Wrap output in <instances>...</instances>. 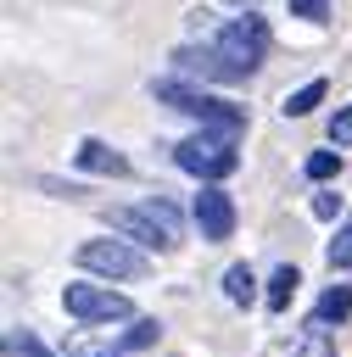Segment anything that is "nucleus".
<instances>
[{
    "label": "nucleus",
    "mask_w": 352,
    "mask_h": 357,
    "mask_svg": "<svg viewBox=\"0 0 352 357\" xmlns=\"http://www.w3.org/2000/svg\"><path fill=\"white\" fill-rule=\"evenodd\" d=\"M151 95H156V100H168L173 112L196 117V123H201V134H223V139H235V134L246 128V112H240L235 100H218V95H207V89H196V84H184V78H156V84H151Z\"/></svg>",
    "instance_id": "obj_1"
},
{
    "label": "nucleus",
    "mask_w": 352,
    "mask_h": 357,
    "mask_svg": "<svg viewBox=\"0 0 352 357\" xmlns=\"http://www.w3.org/2000/svg\"><path fill=\"white\" fill-rule=\"evenodd\" d=\"M173 162H179L184 173H196V178H229V173L240 167V151H235V139H223V134H196V139H179V145H173Z\"/></svg>",
    "instance_id": "obj_2"
},
{
    "label": "nucleus",
    "mask_w": 352,
    "mask_h": 357,
    "mask_svg": "<svg viewBox=\"0 0 352 357\" xmlns=\"http://www.w3.org/2000/svg\"><path fill=\"white\" fill-rule=\"evenodd\" d=\"M78 268H89V273H101V279H145V273H151L145 251H134V245H123V240H84V245H78Z\"/></svg>",
    "instance_id": "obj_3"
},
{
    "label": "nucleus",
    "mask_w": 352,
    "mask_h": 357,
    "mask_svg": "<svg viewBox=\"0 0 352 357\" xmlns=\"http://www.w3.org/2000/svg\"><path fill=\"white\" fill-rule=\"evenodd\" d=\"M218 50H223V61H235L240 73H251V67L268 56V22H263L257 11H240V17L218 33Z\"/></svg>",
    "instance_id": "obj_4"
},
{
    "label": "nucleus",
    "mask_w": 352,
    "mask_h": 357,
    "mask_svg": "<svg viewBox=\"0 0 352 357\" xmlns=\"http://www.w3.org/2000/svg\"><path fill=\"white\" fill-rule=\"evenodd\" d=\"M61 307H67L78 324H129V318H134L129 296H117V290H95V284H67Z\"/></svg>",
    "instance_id": "obj_5"
},
{
    "label": "nucleus",
    "mask_w": 352,
    "mask_h": 357,
    "mask_svg": "<svg viewBox=\"0 0 352 357\" xmlns=\"http://www.w3.org/2000/svg\"><path fill=\"white\" fill-rule=\"evenodd\" d=\"M106 223H112V229H123V234H129L134 245H145V251H173V245H179V240H173V234H168L145 206H112V212H106Z\"/></svg>",
    "instance_id": "obj_6"
},
{
    "label": "nucleus",
    "mask_w": 352,
    "mask_h": 357,
    "mask_svg": "<svg viewBox=\"0 0 352 357\" xmlns=\"http://www.w3.org/2000/svg\"><path fill=\"white\" fill-rule=\"evenodd\" d=\"M196 229L207 234V240H229L235 234V201L223 195V190H196Z\"/></svg>",
    "instance_id": "obj_7"
},
{
    "label": "nucleus",
    "mask_w": 352,
    "mask_h": 357,
    "mask_svg": "<svg viewBox=\"0 0 352 357\" xmlns=\"http://www.w3.org/2000/svg\"><path fill=\"white\" fill-rule=\"evenodd\" d=\"M173 61L184 67V73H201V78H218V84H235V78H246L235 61H223V50L212 45V50H173Z\"/></svg>",
    "instance_id": "obj_8"
},
{
    "label": "nucleus",
    "mask_w": 352,
    "mask_h": 357,
    "mask_svg": "<svg viewBox=\"0 0 352 357\" xmlns=\"http://www.w3.org/2000/svg\"><path fill=\"white\" fill-rule=\"evenodd\" d=\"M78 167H84V173H106V178H123V173H129L123 151H112V145H101V139H84V145H78Z\"/></svg>",
    "instance_id": "obj_9"
},
{
    "label": "nucleus",
    "mask_w": 352,
    "mask_h": 357,
    "mask_svg": "<svg viewBox=\"0 0 352 357\" xmlns=\"http://www.w3.org/2000/svg\"><path fill=\"white\" fill-rule=\"evenodd\" d=\"M346 318H352V290L346 284H330L318 296V307H313V329H330V324H346Z\"/></svg>",
    "instance_id": "obj_10"
},
{
    "label": "nucleus",
    "mask_w": 352,
    "mask_h": 357,
    "mask_svg": "<svg viewBox=\"0 0 352 357\" xmlns=\"http://www.w3.org/2000/svg\"><path fill=\"white\" fill-rule=\"evenodd\" d=\"M296 284H302V273H296L291 262H285V268H274V273H268V307H274V312H285V307H291V296H296Z\"/></svg>",
    "instance_id": "obj_11"
},
{
    "label": "nucleus",
    "mask_w": 352,
    "mask_h": 357,
    "mask_svg": "<svg viewBox=\"0 0 352 357\" xmlns=\"http://www.w3.org/2000/svg\"><path fill=\"white\" fill-rule=\"evenodd\" d=\"M223 296H229V301H251V296H257V273H251L246 262H235V268L223 273Z\"/></svg>",
    "instance_id": "obj_12"
},
{
    "label": "nucleus",
    "mask_w": 352,
    "mask_h": 357,
    "mask_svg": "<svg viewBox=\"0 0 352 357\" xmlns=\"http://www.w3.org/2000/svg\"><path fill=\"white\" fill-rule=\"evenodd\" d=\"M318 100H324V84L313 78V84H302L296 95H285V117H307V112H313Z\"/></svg>",
    "instance_id": "obj_13"
},
{
    "label": "nucleus",
    "mask_w": 352,
    "mask_h": 357,
    "mask_svg": "<svg viewBox=\"0 0 352 357\" xmlns=\"http://www.w3.org/2000/svg\"><path fill=\"white\" fill-rule=\"evenodd\" d=\"M156 335H162V324H151V318H140V324H129L123 329V351H145V346H156Z\"/></svg>",
    "instance_id": "obj_14"
},
{
    "label": "nucleus",
    "mask_w": 352,
    "mask_h": 357,
    "mask_svg": "<svg viewBox=\"0 0 352 357\" xmlns=\"http://www.w3.org/2000/svg\"><path fill=\"white\" fill-rule=\"evenodd\" d=\"M335 173H341V156H335V151H313V156H307V178L324 184V178H335Z\"/></svg>",
    "instance_id": "obj_15"
},
{
    "label": "nucleus",
    "mask_w": 352,
    "mask_h": 357,
    "mask_svg": "<svg viewBox=\"0 0 352 357\" xmlns=\"http://www.w3.org/2000/svg\"><path fill=\"white\" fill-rule=\"evenodd\" d=\"M352 262V218L335 229V240H330V268H346Z\"/></svg>",
    "instance_id": "obj_16"
},
{
    "label": "nucleus",
    "mask_w": 352,
    "mask_h": 357,
    "mask_svg": "<svg viewBox=\"0 0 352 357\" xmlns=\"http://www.w3.org/2000/svg\"><path fill=\"white\" fill-rule=\"evenodd\" d=\"M145 212H151V218H156V223H162V229H168V234L179 240V212H173V201H162V195H151V201H145Z\"/></svg>",
    "instance_id": "obj_17"
},
{
    "label": "nucleus",
    "mask_w": 352,
    "mask_h": 357,
    "mask_svg": "<svg viewBox=\"0 0 352 357\" xmlns=\"http://www.w3.org/2000/svg\"><path fill=\"white\" fill-rule=\"evenodd\" d=\"M6 357H56V351L39 346L34 335H11V340H6Z\"/></svg>",
    "instance_id": "obj_18"
},
{
    "label": "nucleus",
    "mask_w": 352,
    "mask_h": 357,
    "mask_svg": "<svg viewBox=\"0 0 352 357\" xmlns=\"http://www.w3.org/2000/svg\"><path fill=\"white\" fill-rule=\"evenodd\" d=\"M330 139H335V145H352V106H341V112L330 117Z\"/></svg>",
    "instance_id": "obj_19"
},
{
    "label": "nucleus",
    "mask_w": 352,
    "mask_h": 357,
    "mask_svg": "<svg viewBox=\"0 0 352 357\" xmlns=\"http://www.w3.org/2000/svg\"><path fill=\"white\" fill-rule=\"evenodd\" d=\"M291 11L307 17V22H324V17H330V0H291Z\"/></svg>",
    "instance_id": "obj_20"
},
{
    "label": "nucleus",
    "mask_w": 352,
    "mask_h": 357,
    "mask_svg": "<svg viewBox=\"0 0 352 357\" xmlns=\"http://www.w3.org/2000/svg\"><path fill=\"white\" fill-rule=\"evenodd\" d=\"M335 212H341V195L318 190V195H313V218H335Z\"/></svg>",
    "instance_id": "obj_21"
},
{
    "label": "nucleus",
    "mask_w": 352,
    "mask_h": 357,
    "mask_svg": "<svg viewBox=\"0 0 352 357\" xmlns=\"http://www.w3.org/2000/svg\"><path fill=\"white\" fill-rule=\"evenodd\" d=\"M73 357H123V351H73Z\"/></svg>",
    "instance_id": "obj_22"
},
{
    "label": "nucleus",
    "mask_w": 352,
    "mask_h": 357,
    "mask_svg": "<svg viewBox=\"0 0 352 357\" xmlns=\"http://www.w3.org/2000/svg\"><path fill=\"white\" fill-rule=\"evenodd\" d=\"M302 357H324V351H318V346H302Z\"/></svg>",
    "instance_id": "obj_23"
},
{
    "label": "nucleus",
    "mask_w": 352,
    "mask_h": 357,
    "mask_svg": "<svg viewBox=\"0 0 352 357\" xmlns=\"http://www.w3.org/2000/svg\"><path fill=\"white\" fill-rule=\"evenodd\" d=\"M240 6H246V0H240Z\"/></svg>",
    "instance_id": "obj_24"
}]
</instances>
